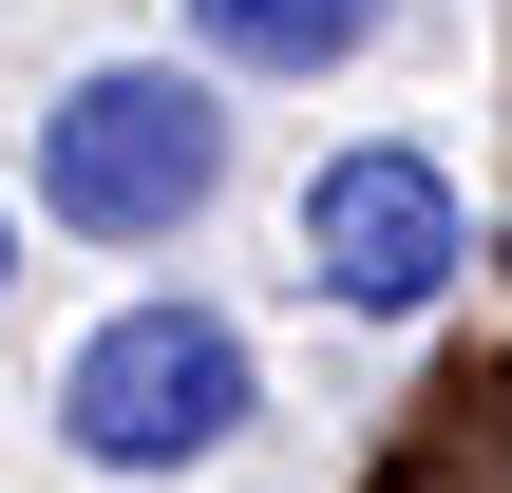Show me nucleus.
I'll list each match as a JSON object with an SVG mask.
<instances>
[{
	"instance_id": "obj_2",
	"label": "nucleus",
	"mask_w": 512,
	"mask_h": 493,
	"mask_svg": "<svg viewBox=\"0 0 512 493\" xmlns=\"http://www.w3.org/2000/svg\"><path fill=\"white\" fill-rule=\"evenodd\" d=\"M247 418H266V361H247V323L190 304V285L95 304L76 361H57V456H76V475H209Z\"/></svg>"
},
{
	"instance_id": "obj_4",
	"label": "nucleus",
	"mask_w": 512,
	"mask_h": 493,
	"mask_svg": "<svg viewBox=\"0 0 512 493\" xmlns=\"http://www.w3.org/2000/svg\"><path fill=\"white\" fill-rule=\"evenodd\" d=\"M171 19H190V76H228V95H323L342 57H380L399 0H171Z\"/></svg>"
},
{
	"instance_id": "obj_3",
	"label": "nucleus",
	"mask_w": 512,
	"mask_h": 493,
	"mask_svg": "<svg viewBox=\"0 0 512 493\" xmlns=\"http://www.w3.org/2000/svg\"><path fill=\"white\" fill-rule=\"evenodd\" d=\"M285 266H304V304H342V323H437L456 285H475V209H456V171H437V133H342L304 190H285Z\"/></svg>"
},
{
	"instance_id": "obj_6",
	"label": "nucleus",
	"mask_w": 512,
	"mask_h": 493,
	"mask_svg": "<svg viewBox=\"0 0 512 493\" xmlns=\"http://www.w3.org/2000/svg\"><path fill=\"white\" fill-rule=\"evenodd\" d=\"M494 266H512V228H494Z\"/></svg>"
},
{
	"instance_id": "obj_1",
	"label": "nucleus",
	"mask_w": 512,
	"mask_h": 493,
	"mask_svg": "<svg viewBox=\"0 0 512 493\" xmlns=\"http://www.w3.org/2000/svg\"><path fill=\"white\" fill-rule=\"evenodd\" d=\"M228 209V76L190 57H95L38 114V228L76 247H190Z\"/></svg>"
},
{
	"instance_id": "obj_5",
	"label": "nucleus",
	"mask_w": 512,
	"mask_h": 493,
	"mask_svg": "<svg viewBox=\"0 0 512 493\" xmlns=\"http://www.w3.org/2000/svg\"><path fill=\"white\" fill-rule=\"evenodd\" d=\"M0 304H19V209H0Z\"/></svg>"
}]
</instances>
